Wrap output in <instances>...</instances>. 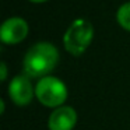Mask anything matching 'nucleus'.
Here are the masks:
<instances>
[{
	"label": "nucleus",
	"mask_w": 130,
	"mask_h": 130,
	"mask_svg": "<svg viewBox=\"0 0 130 130\" xmlns=\"http://www.w3.org/2000/svg\"><path fill=\"white\" fill-rule=\"evenodd\" d=\"M69 95L66 84L60 78L53 76H46L39 78L35 85V96L37 99L46 108H56L63 106Z\"/></svg>",
	"instance_id": "7ed1b4c3"
},
{
	"label": "nucleus",
	"mask_w": 130,
	"mask_h": 130,
	"mask_svg": "<svg viewBox=\"0 0 130 130\" xmlns=\"http://www.w3.org/2000/svg\"><path fill=\"white\" fill-rule=\"evenodd\" d=\"M28 35V24L21 17L7 18L0 28V39L7 45H15L25 39Z\"/></svg>",
	"instance_id": "39448f33"
},
{
	"label": "nucleus",
	"mask_w": 130,
	"mask_h": 130,
	"mask_svg": "<svg viewBox=\"0 0 130 130\" xmlns=\"http://www.w3.org/2000/svg\"><path fill=\"white\" fill-rule=\"evenodd\" d=\"M32 3H43V2H48V0H29Z\"/></svg>",
	"instance_id": "9d476101"
},
{
	"label": "nucleus",
	"mask_w": 130,
	"mask_h": 130,
	"mask_svg": "<svg viewBox=\"0 0 130 130\" xmlns=\"http://www.w3.org/2000/svg\"><path fill=\"white\" fill-rule=\"evenodd\" d=\"M116 18H118V23L122 28L126 29V31H130V2L119 7Z\"/></svg>",
	"instance_id": "0eeeda50"
},
{
	"label": "nucleus",
	"mask_w": 130,
	"mask_h": 130,
	"mask_svg": "<svg viewBox=\"0 0 130 130\" xmlns=\"http://www.w3.org/2000/svg\"><path fill=\"white\" fill-rule=\"evenodd\" d=\"M94 37V28L90 21L84 18H77L70 24L63 35L64 49L73 56L83 55L91 45Z\"/></svg>",
	"instance_id": "f03ea898"
},
{
	"label": "nucleus",
	"mask_w": 130,
	"mask_h": 130,
	"mask_svg": "<svg viewBox=\"0 0 130 130\" xmlns=\"http://www.w3.org/2000/svg\"><path fill=\"white\" fill-rule=\"evenodd\" d=\"M0 109H2V115H3V113H4V101H3V99L0 101Z\"/></svg>",
	"instance_id": "1a4fd4ad"
},
{
	"label": "nucleus",
	"mask_w": 130,
	"mask_h": 130,
	"mask_svg": "<svg viewBox=\"0 0 130 130\" xmlns=\"http://www.w3.org/2000/svg\"><path fill=\"white\" fill-rule=\"evenodd\" d=\"M35 95V87L27 74H18L9 84V96L17 106H27Z\"/></svg>",
	"instance_id": "20e7f679"
},
{
	"label": "nucleus",
	"mask_w": 130,
	"mask_h": 130,
	"mask_svg": "<svg viewBox=\"0 0 130 130\" xmlns=\"http://www.w3.org/2000/svg\"><path fill=\"white\" fill-rule=\"evenodd\" d=\"M77 112L69 105L59 106L51 113L48 120L49 130H73L77 124Z\"/></svg>",
	"instance_id": "423d86ee"
},
{
	"label": "nucleus",
	"mask_w": 130,
	"mask_h": 130,
	"mask_svg": "<svg viewBox=\"0 0 130 130\" xmlns=\"http://www.w3.org/2000/svg\"><path fill=\"white\" fill-rule=\"evenodd\" d=\"M7 78V64L4 62L0 63V80L2 81H6Z\"/></svg>",
	"instance_id": "6e6552de"
},
{
	"label": "nucleus",
	"mask_w": 130,
	"mask_h": 130,
	"mask_svg": "<svg viewBox=\"0 0 130 130\" xmlns=\"http://www.w3.org/2000/svg\"><path fill=\"white\" fill-rule=\"evenodd\" d=\"M59 62V51L51 42H38L28 49L24 56V74L29 78L46 77Z\"/></svg>",
	"instance_id": "f257e3e1"
}]
</instances>
